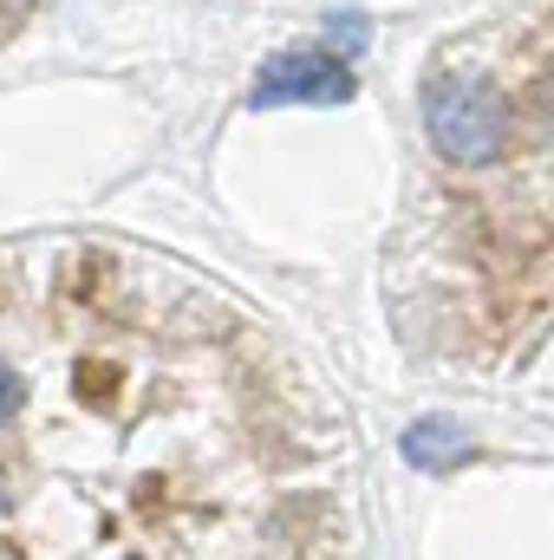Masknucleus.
<instances>
[{
	"label": "nucleus",
	"instance_id": "3",
	"mask_svg": "<svg viewBox=\"0 0 554 560\" xmlns=\"http://www.w3.org/2000/svg\"><path fill=\"white\" fill-rule=\"evenodd\" d=\"M405 456H412L417 469H457L470 456V436H463L457 418H417L405 430Z\"/></svg>",
	"mask_w": 554,
	"mask_h": 560
},
{
	"label": "nucleus",
	"instance_id": "5",
	"mask_svg": "<svg viewBox=\"0 0 554 560\" xmlns=\"http://www.w3.org/2000/svg\"><path fill=\"white\" fill-rule=\"evenodd\" d=\"M13 411H20V378H13V372H0V423L13 418Z\"/></svg>",
	"mask_w": 554,
	"mask_h": 560
},
{
	"label": "nucleus",
	"instance_id": "1",
	"mask_svg": "<svg viewBox=\"0 0 554 560\" xmlns=\"http://www.w3.org/2000/svg\"><path fill=\"white\" fill-rule=\"evenodd\" d=\"M424 131L443 163L476 170L496 163L509 143V98L483 72H430L424 79Z\"/></svg>",
	"mask_w": 554,
	"mask_h": 560
},
{
	"label": "nucleus",
	"instance_id": "4",
	"mask_svg": "<svg viewBox=\"0 0 554 560\" xmlns=\"http://www.w3.org/2000/svg\"><path fill=\"white\" fill-rule=\"evenodd\" d=\"M535 118H542V131L554 138V72L542 79V92H535Z\"/></svg>",
	"mask_w": 554,
	"mask_h": 560
},
{
	"label": "nucleus",
	"instance_id": "2",
	"mask_svg": "<svg viewBox=\"0 0 554 560\" xmlns=\"http://www.w3.org/2000/svg\"><path fill=\"white\" fill-rule=\"evenodd\" d=\"M346 98H353V72L326 46L280 52L255 79V105H346Z\"/></svg>",
	"mask_w": 554,
	"mask_h": 560
}]
</instances>
